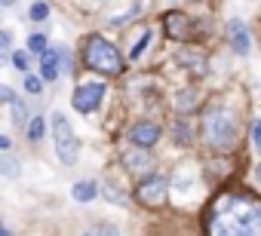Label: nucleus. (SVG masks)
<instances>
[{"mask_svg":"<svg viewBox=\"0 0 261 236\" xmlns=\"http://www.w3.org/2000/svg\"><path fill=\"white\" fill-rule=\"evenodd\" d=\"M166 190H169L166 178H160V175H148V178L136 187V199H139L142 205H148V209H160V205L166 202Z\"/></svg>","mask_w":261,"mask_h":236,"instance_id":"39448f33","label":"nucleus"},{"mask_svg":"<svg viewBox=\"0 0 261 236\" xmlns=\"http://www.w3.org/2000/svg\"><path fill=\"white\" fill-rule=\"evenodd\" d=\"M43 132H46L43 116H34V120L28 123V138H31V141H40V138H43Z\"/></svg>","mask_w":261,"mask_h":236,"instance_id":"dca6fc26","label":"nucleus"},{"mask_svg":"<svg viewBox=\"0 0 261 236\" xmlns=\"http://www.w3.org/2000/svg\"><path fill=\"white\" fill-rule=\"evenodd\" d=\"M123 166H126L129 172H136V175H148V172L154 169V157H151L148 151L129 148V151L123 154Z\"/></svg>","mask_w":261,"mask_h":236,"instance_id":"6e6552de","label":"nucleus"},{"mask_svg":"<svg viewBox=\"0 0 261 236\" xmlns=\"http://www.w3.org/2000/svg\"><path fill=\"white\" fill-rule=\"evenodd\" d=\"M258 141H261V126H258V123H252V144L258 148Z\"/></svg>","mask_w":261,"mask_h":236,"instance_id":"cd10ccee","label":"nucleus"},{"mask_svg":"<svg viewBox=\"0 0 261 236\" xmlns=\"http://www.w3.org/2000/svg\"><path fill=\"white\" fill-rule=\"evenodd\" d=\"M28 49H31L34 55H43V52L49 49V46H46V37H43V34H31V37H28Z\"/></svg>","mask_w":261,"mask_h":236,"instance_id":"f3484780","label":"nucleus"},{"mask_svg":"<svg viewBox=\"0 0 261 236\" xmlns=\"http://www.w3.org/2000/svg\"><path fill=\"white\" fill-rule=\"evenodd\" d=\"M148 43H151V31H145V34H142V40L133 46V52H129V55H133V58H139V55L145 52V46H148Z\"/></svg>","mask_w":261,"mask_h":236,"instance_id":"6ab92c4d","label":"nucleus"},{"mask_svg":"<svg viewBox=\"0 0 261 236\" xmlns=\"http://www.w3.org/2000/svg\"><path fill=\"white\" fill-rule=\"evenodd\" d=\"M105 196H108V199H111V202H120V205H123V202H126V199H123V196H120V193H117V187H114V184H105Z\"/></svg>","mask_w":261,"mask_h":236,"instance_id":"b1692460","label":"nucleus"},{"mask_svg":"<svg viewBox=\"0 0 261 236\" xmlns=\"http://www.w3.org/2000/svg\"><path fill=\"white\" fill-rule=\"evenodd\" d=\"M25 89H28V92H40V89H43V80L34 77V74H28V77H25Z\"/></svg>","mask_w":261,"mask_h":236,"instance_id":"4be33fe9","label":"nucleus"},{"mask_svg":"<svg viewBox=\"0 0 261 236\" xmlns=\"http://www.w3.org/2000/svg\"><path fill=\"white\" fill-rule=\"evenodd\" d=\"M129 138H133V148L151 151V144L160 141V126H157V123H136L133 132H129Z\"/></svg>","mask_w":261,"mask_h":236,"instance_id":"0eeeda50","label":"nucleus"},{"mask_svg":"<svg viewBox=\"0 0 261 236\" xmlns=\"http://www.w3.org/2000/svg\"><path fill=\"white\" fill-rule=\"evenodd\" d=\"M25 116H28V113H25V104H22V101H13V123H19V126L28 123Z\"/></svg>","mask_w":261,"mask_h":236,"instance_id":"a211bd4d","label":"nucleus"},{"mask_svg":"<svg viewBox=\"0 0 261 236\" xmlns=\"http://www.w3.org/2000/svg\"><path fill=\"white\" fill-rule=\"evenodd\" d=\"M95 190H98L95 181H77V184L71 187V196H74L77 202H89V199H95Z\"/></svg>","mask_w":261,"mask_h":236,"instance_id":"f8f14e48","label":"nucleus"},{"mask_svg":"<svg viewBox=\"0 0 261 236\" xmlns=\"http://www.w3.org/2000/svg\"><path fill=\"white\" fill-rule=\"evenodd\" d=\"M178 62H181L185 68L191 65L197 77H203V74H206V58H203V55H194V52H178Z\"/></svg>","mask_w":261,"mask_h":236,"instance_id":"ddd939ff","label":"nucleus"},{"mask_svg":"<svg viewBox=\"0 0 261 236\" xmlns=\"http://www.w3.org/2000/svg\"><path fill=\"white\" fill-rule=\"evenodd\" d=\"M13 101H16V89L0 86V104H13Z\"/></svg>","mask_w":261,"mask_h":236,"instance_id":"5701e85b","label":"nucleus"},{"mask_svg":"<svg viewBox=\"0 0 261 236\" xmlns=\"http://www.w3.org/2000/svg\"><path fill=\"white\" fill-rule=\"evenodd\" d=\"M10 144H13V141H10L4 132H0V151H10Z\"/></svg>","mask_w":261,"mask_h":236,"instance_id":"c85d7f7f","label":"nucleus"},{"mask_svg":"<svg viewBox=\"0 0 261 236\" xmlns=\"http://www.w3.org/2000/svg\"><path fill=\"white\" fill-rule=\"evenodd\" d=\"M13 65H16L19 71H28V55H25V52H16V55H13Z\"/></svg>","mask_w":261,"mask_h":236,"instance_id":"393cba45","label":"nucleus"},{"mask_svg":"<svg viewBox=\"0 0 261 236\" xmlns=\"http://www.w3.org/2000/svg\"><path fill=\"white\" fill-rule=\"evenodd\" d=\"M89 236H120V233H117L111 224H98V227H92V230H89Z\"/></svg>","mask_w":261,"mask_h":236,"instance_id":"412c9836","label":"nucleus"},{"mask_svg":"<svg viewBox=\"0 0 261 236\" xmlns=\"http://www.w3.org/2000/svg\"><path fill=\"white\" fill-rule=\"evenodd\" d=\"M40 71H43V80H56L59 77V49H46L40 55Z\"/></svg>","mask_w":261,"mask_h":236,"instance_id":"9b49d317","label":"nucleus"},{"mask_svg":"<svg viewBox=\"0 0 261 236\" xmlns=\"http://www.w3.org/2000/svg\"><path fill=\"white\" fill-rule=\"evenodd\" d=\"M227 34H230V46H233V52H237V55H249L252 40H249V31H246V25H243L240 19H233V22L227 25Z\"/></svg>","mask_w":261,"mask_h":236,"instance_id":"9d476101","label":"nucleus"},{"mask_svg":"<svg viewBox=\"0 0 261 236\" xmlns=\"http://www.w3.org/2000/svg\"><path fill=\"white\" fill-rule=\"evenodd\" d=\"M101 98H105V86H101V83H83V86L74 89L71 104H74V110H80V113H92V110H98Z\"/></svg>","mask_w":261,"mask_h":236,"instance_id":"423d86ee","label":"nucleus"},{"mask_svg":"<svg viewBox=\"0 0 261 236\" xmlns=\"http://www.w3.org/2000/svg\"><path fill=\"white\" fill-rule=\"evenodd\" d=\"M0 236H13V233L7 230V224H4V221H0Z\"/></svg>","mask_w":261,"mask_h":236,"instance_id":"c756f323","label":"nucleus"},{"mask_svg":"<svg viewBox=\"0 0 261 236\" xmlns=\"http://www.w3.org/2000/svg\"><path fill=\"white\" fill-rule=\"evenodd\" d=\"M175 135H178V144H185V138L191 141V129H185V123H181V120H178V132H175Z\"/></svg>","mask_w":261,"mask_h":236,"instance_id":"a878e982","label":"nucleus"},{"mask_svg":"<svg viewBox=\"0 0 261 236\" xmlns=\"http://www.w3.org/2000/svg\"><path fill=\"white\" fill-rule=\"evenodd\" d=\"M83 62L98 71V74H108V77H117L123 74V55L117 52V46L111 40H105L101 34H89L86 43H83Z\"/></svg>","mask_w":261,"mask_h":236,"instance_id":"7ed1b4c3","label":"nucleus"},{"mask_svg":"<svg viewBox=\"0 0 261 236\" xmlns=\"http://www.w3.org/2000/svg\"><path fill=\"white\" fill-rule=\"evenodd\" d=\"M203 138L212 151H230L240 138V120L227 107H212L203 120Z\"/></svg>","mask_w":261,"mask_h":236,"instance_id":"f03ea898","label":"nucleus"},{"mask_svg":"<svg viewBox=\"0 0 261 236\" xmlns=\"http://www.w3.org/2000/svg\"><path fill=\"white\" fill-rule=\"evenodd\" d=\"M10 43H13V37H10L7 31H0V52H4V49H7Z\"/></svg>","mask_w":261,"mask_h":236,"instance_id":"bb28decb","label":"nucleus"},{"mask_svg":"<svg viewBox=\"0 0 261 236\" xmlns=\"http://www.w3.org/2000/svg\"><path fill=\"white\" fill-rule=\"evenodd\" d=\"M175 104H178V110H194V107L200 104V95H197L194 89H185V92H178Z\"/></svg>","mask_w":261,"mask_h":236,"instance_id":"4468645a","label":"nucleus"},{"mask_svg":"<svg viewBox=\"0 0 261 236\" xmlns=\"http://www.w3.org/2000/svg\"><path fill=\"white\" fill-rule=\"evenodd\" d=\"M206 236H261V202L246 190H224L212 199Z\"/></svg>","mask_w":261,"mask_h":236,"instance_id":"f257e3e1","label":"nucleus"},{"mask_svg":"<svg viewBox=\"0 0 261 236\" xmlns=\"http://www.w3.org/2000/svg\"><path fill=\"white\" fill-rule=\"evenodd\" d=\"M49 16V7L46 4H31V19L34 22H40V19H46Z\"/></svg>","mask_w":261,"mask_h":236,"instance_id":"aec40b11","label":"nucleus"},{"mask_svg":"<svg viewBox=\"0 0 261 236\" xmlns=\"http://www.w3.org/2000/svg\"><path fill=\"white\" fill-rule=\"evenodd\" d=\"M0 175H7V178H19V175H22V166H19V160L0 157Z\"/></svg>","mask_w":261,"mask_h":236,"instance_id":"2eb2a0df","label":"nucleus"},{"mask_svg":"<svg viewBox=\"0 0 261 236\" xmlns=\"http://www.w3.org/2000/svg\"><path fill=\"white\" fill-rule=\"evenodd\" d=\"M163 28H166V34H169L172 40H188V37H191V19H188L185 13H169V16L163 19Z\"/></svg>","mask_w":261,"mask_h":236,"instance_id":"1a4fd4ad","label":"nucleus"},{"mask_svg":"<svg viewBox=\"0 0 261 236\" xmlns=\"http://www.w3.org/2000/svg\"><path fill=\"white\" fill-rule=\"evenodd\" d=\"M86 236H89V233H86Z\"/></svg>","mask_w":261,"mask_h":236,"instance_id":"2f4dec72","label":"nucleus"},{"mask_svg":"<svg viewBox=\"0 0 261 236\" xmlns=\"http://www.w3.org/2000/svg\"><path fill=\"white\" fill-rule=\"evenodd\" d=\"M53 138H56V151H59V157H62L68 166L77 163V157H80V138L74 135L71 123L65 120V113H53Z\"/></svg>","mask_w":261,"mask_h":236,"instance_id":"20e7f679","label":"nucleus"},{"mask_svg":"<svg viewBox=\"0 0 261 236\" xmlns=\"http://www.w3.org/2000/svg\"><path fill=\"white\" fill-rule=\"evenodd\" d=\"M0 62H4V55H0Z\"/></svg>","mask_w":261,"mask_h":236,"instance_id":"7c9ffc66","label":"nucleus"}]
</instances>
